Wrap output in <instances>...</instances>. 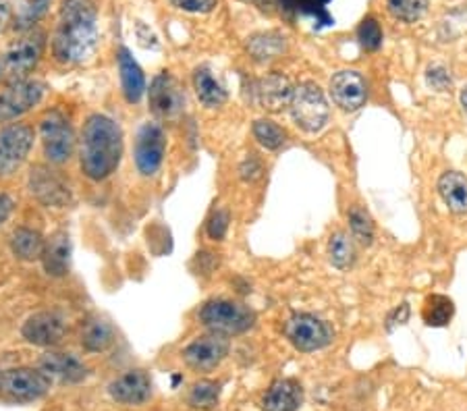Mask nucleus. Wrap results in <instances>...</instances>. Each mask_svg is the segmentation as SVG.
Instances as JSON below:
<instances>
[{"mask_svg":"<svg viewBox=\"0 0 467 411\" xmlns=\"http://www.w3.org/2000/svg\"><path fill=\"white\" fill-rule=\"evenodd\" d=\"M96 6L92 0H63L52 55L63 65H81L92 58L98 48Z\"/></svg>","mask_w":467,"mask_h":411,"instance_id":"obj_1","label":"nucleus"},{"mask_svg":"<svg viewBox=\"0 0 467 411\" xmlns=\"http://www.w3.org/2000/svg\"><path fill=\"white\" fill-rule=\"evenodd\" d=\"M123 159V131L107 115L88 117L79 138V167L89 181H104Z\"/></svg>","mask_w":467,"mask_h":411,"instance_id":"obj_2","label":"nucleus"},{"mask_svg":"<svg viewBox=\"0 0 467 411\" xmlns=\"http://www.w3.org/2000/svg\"><path fill=\"white\" fill-rule=\"evenodd\" d=\"M198 318L210 333L224 336L244 334L255 323L254 310L247 308L245 303L233 302V299H213L202 305Z\"/></svg>","mask_w":467,"mask_h":411,"instance_id":"obj_3","label":"nucleus"},{"mask_svg":"<svg viewBox=\"0 0 467 411\" xmlns=\"http://www.w3.org/2000/svg\"><path fill=\"white\" fill-rule=\"evenodd\" d=\"M44 48H47V34L42 29H27L15 40L5 52L3 73L11 81H24L32 73L37 63L42 61Z\"/></svg>","mask_w":467,"mask_h":411,"instance_id":"obj_4","label":"nucleus"},{"mask_svg":"<svg viewBox=\"0 0 467 411\" xmlns=\"http://www.w3.org/2000/svg\"><path fill=\"white\" fill-rule=\"evenodd\" d=\"M291 117L301 131L306 133H318L328 123L330 107L327 102L322 89L312 84V81H304L296 89H293V98L289 104Z\"/></svg>","mask_w":467,"mask_h":411,"instance_id":"obj_5","label":"nucleus"},{"mask_svg":"<svg viewBox=\"0 0 467 411\" xmlns=\"http://www.w3.org/2000/svg\"><path fill=\"white\" fill-rule=\"evenodd\" d=\"M40 138L47 160L65 164L75 154V131L60 110H48L40 121Z\"/></svg>","mask_w":467,"mask_h":411,"instance_id":"obj_6","label":"nucleus"},{"mask_svg":"<svg viewBox=\"0 0 467 411\" xmlns=\"http://www.w3.org/2000/svg\"><path fill=\"white\" fill-rule=\"evenodd\" d=\"M285 336L297 351L312 354V351L330 345L333 331L324 320L312 316V313H293L285 323Z\"/></svg>","mask_w":467,"mask_h":411,"instance_id":"obj_7","label":"nucleus"},{"mask_svg":"<svg viewBox=\"0 0 467 411\" xmlns=\"http://www.w3.org/2000/svg\"><path fill=\"white\" fill-rule=\"evenodd\" d=\"M36 139L34 127L15 123L0 129V179L13 175L32 152Z\"/></svg>","mask_w":467,"mask_h":411,"instance_id":"obj_8","label":"nucleus"},{"mask_svg":"<svg viewBox=\"0 0 467 411\" xmlns=\"http://www.w3.org/2000/svg\"><path fill=\"white\" fill-rule=\"evenodd\" d=\"M52 378L44 370L13 368L0 376V391L17 401H34L50 391Z\"/></svg>","mask_w":467,"mask_h":411,"instance_id":"obj_9","label":"nucleus"},{"mask_svg":"<svg viewBox=\"0 0 467 411\" xmlns=\"http://www.w3.org/2000/svg\"><path fill=\"white\" fill-rule=\"evenodd\" d=\"M167 152V136L156 123H144L135 138V167L144 177H152L162 167Z\"/></svg>","mask_w":467,"mask_h":411,"instance_id":"obj_10","label":"nucleus"},{"mask_svg":"<svg viewBox=\"0 0 467 411\" xmlns=\"http://www.w3.org/2000/svg\"><path fill=\"white\" fill-rule=\"evenodd\" d=\"M47 86L36 79L13 81V84L0 94V123H9L21 115L37 107L44 96Z\"/></svg>","mask_w":467,"mask_h":411,"instance_id":"obj_11","label":"nucleus"},{"mask_svg":"<svg viewBox=\"0 0 467 411\" xmlns=\"http://www.w3.org/2000/svg\"><path fill=\"white\" fill-rule=\"evenodd\" d=\"M148 100L150 110H152L158 118H162V121L177 118L185 108L183 87H181L179 81L167 71L154 77L148 92Z\"/></svg>","mask_w":467,"mask_h":411,"instance_id":"obj_12","label":"nucleus"},{"mask_svg":"<svg viewBox=\"0 0 467 411\" xmlns=\"http://www.w3.org/2000/svg\"><path fill=\"white\" fill-rule=\"evenodd\" d=\"M229 336L208 333L204 336H198V339L192 341L190 345L183 349V362L190 365L192 370L210 372L229 355Z\"/></svg>","mask_w":467,"mask_h":411,"instance_id":"obj_13","label":"nucleus"},{"mask_svg":"<svg viewBox=\"0 0 467 411\" xmlns=\"http://www.w3.org/2000/svg\"><path fill=\"white\" fill-rule=\"evenodd\" d=\"M67 333H69V326L57 312H37L21 326L24 339L37 347H57L65 341Z\"/></svg>","mask_w":467,"mask_h":411,"instance_id":"obj_14","label":"nucleus"},{"mask_svg":"<svg viewBox=\"0 0 467 411\" xmlns=\"http://www.w3.org/2000/svg\"><path fill=\"white\" fill-rule=\"evenodd\" d=\"M330 96L343 110H359L368 100V84L358 71H338L330 79Z\"/></svg>","mask_w":467,"mask_h":411,"instance_id":"obj_15","label":"nucleus"},{"mask_svg":"<svg viewBox=\"0 0 467 411\" xmlns=\"http://www.w3.org/2000/svg\"><path fill=\"white\" fill-rule=\"evenodd\" d=\"M109 393L112 399L123 406H144L152 397V380L144 370H130L112 380Z\"/></svg>","mask_w":467,"mask_h":411,"instance_id":"obj_16","label":"nucleus"},{"mask_svg":"<svg viewBox=\"0 0 467 411\" xmlns=\"http://www.w3.org/2000/svg\"><path fill=\"white\" fill-rule=\"evenodd\" d=\"M29 190L47 206H67L71 201V191L55 170L47 167H36L29 175Z\"/></svg>","mask_w":467,"mask_h":411,"instance_id":"obj_17","label":"nucleus"},{"mask_svg":"<svg viewBox=\"0 0 467 411\" xmlns=\"http://www.w3.org/2000/svg\"><path fill=\"white\" fill-rule=\"evenodd\" d=\"M293 89L296 87H293L287 75L268 73L255 84V102L268 112H281L283 108H289Z\"/></svg>","mask_w":467,"mask_h":411,"instance_id":"obj_18","label":"nucleus"},{"mask_svg":"<svg viewBox=\"0 0 467 411\" xmlns=\"http://www.w3.org/2000/svg\"><path fill=\"white\" fill-rule=\"evenodd\" d=\"M304 403V388L297 380H275L262 397L264 411H297Z\"/></svg>","mask_w":467,"mask_h":411,"instance_id":"obj_19","label":"nucleus"},{"mask_svg":"<svg viewBox=\"0 0 467 411\" xmlns=\"http://www.w3.org/2000/svg\"><path fill=\"white\" fill-rule=\"evenodd\" d=\"M40 370L47 372L50 378L63 380V383H81L88 378V365L79 357L73 354H58V351H50L42 357Z\"/></svg>","mask_w":467,"mask_h":411,"instance_id":"obj_20","label":"nucleus"},{"mask_svg":"<svg viewBox=\"0 0 467 411\" xmlns=\"http://www.w3.org/2000/svg\"><path fill=\"white\" fill-rule=\"evenodd\" d=\"M117 61L125 100L130 104H138L146 94V75L141 71V67L135 63V58L127 48H119Z\"/></svg>","mask_w":467,"mask_h":411,"instance_id":"obj_21","label":"nucleus"},{"mask_svg":"<svg viewBox=\"0 0 467 411\" xmlns=\"http://www.w3.org/2000/svg\"><path fill=\"white\" fill-rule=\"evenodd\" d=\"M42 264H44V271H47L50 276H57V279L58 276L69 274L71 241L65 231H58V233L47 239V243H44V253H42Z\"/></svg>","mask_w":467,"mask_h":411,"instance_id":"obj_22","label":"nucleus"},{"mask_svg":"<svg viewBox=\"0 0 467 411\" xmlns=\"http://www.w3.org/2000/svg\"><path fill=\"white\" fill-rule=\"evenodd\" d=\"M439 193L453 214H467V177L457 170H447L439 179Z\"/></svg>","mask_w":467,"mask_h":411,"instance_id":"obj_23","label":"nucleus"},{"mask_svg":"<svg viewBox=\"0 0 467 411\" xmlns=\"http://www.w3.org/2000/svg\"><path fill=\"white\" fill-rule=\"evenodd\" d=\"M245 48L255 63H268L283 57V52L287 50V40L278 32H262L247 37Z\"/></svg>","mask_w":467,"mask_h":411,"instance_id":"obj_24","label":"nucleus"},{"mask_svg":"<svg viewBox=\"0 0 467 411\" xmlns=\"http://www.w3.org/2000/svg\"><path fill=\"white\" fill-rule=\"evenodd\" d=\"M193 87L198 100L208 108L223 107L227 102V89L218 81L208 67H198L193 71Z\"/></svg>","mask_w":467,"mask_h":411,"instance_id":"obj_25","label":"nucleus"},{"mask_svg":"<svg viewBox=\"0 0 467 411\" xmlns=\"http://www.w3.org/2000/svg\"><path fill=\"white\" fill-rule=\"evenodd\" d=\"M9 243H11V252L15 258H19L24 262H36V260H42L44 243H47V239H44L34 229L19 227L11 233Z\"/></svg>","mask_w":467,"mask_h":411,"instance_id":"obj_26","label":"nucleus"},{"mask_svg":"<svg viewBox=\"0 0 467 411\" xmlns=\"http://www.w3.org/2000/svg\"><path fill=\"white\" fill-rule=\"evenodd\" d=\"M115 343V328L102 318H89L81 326V347L89 354H102Z\"/></svg>","mask_w":467,"mask_h":411,"instance_id":"obj_27","label":"nucleus"},{"mask_svg":"<svg viewBox=\"0 0 467 411\" xmlns=\"http://www.w3.org/2000/svg\"><path fill=\"white\" fill-rule=\"evenodd\" d=\"M328 260L330 264L338 268V271H345V268L353 266V262H356V243H353V237L349 233L337 231V233L330 237Z\"/></svg>","mask_w":467,"mask_h":411,"instance_id":"obj_28","label":"nucleus"},{"mask_svg":"<svg viewBox=\"0 0 467 411\" xmlns=\"http://www.w3.org/2000/svg\"><path fill=\"white\" fill-rule=\"evenodd\" d=\"M455 313V305L447 295H431L421 308V318L428 326H447Z\"/></svg>","mask_w":467,"mask_h":411,"instance_id":"obj_29","label":"nucleus"},{"mask_svg":"<svg viewBox=\"0 0 467 411\" xmlns=\"http://www.w3.org/2000/svg\"><path fill=\"white\" fill-rule=\"evenodd\" d=\"M52 0H21L17 6V17H15V27L19 32L34 29V26L47 15Z\"/></svg>","mask_w":467,"mask_h":411,"instance_id":"obj_30","label":"nucleus"},{"mask_svg":"<svg viewBox=\"0 0 467 411\" xmlns=\"http://www.w3.org/2000/svg\"><path fill=\"white\" fill-rule=\"evenodd\" d=\"M252 133L258 139V144L266 149H278L287 141V131L270 118H258L252 127Z\"/></svg>","mask_w":467,"mask_h":411,"instance_id":"obj_31","label":"nucleus"},{"mask_svg":"<svg viewBox=\"0 0 467 411\" xmlns=\"http://www.w3.org/2000/svg\"><path fill=\"white\" fill-rule=\"evenodd\" d=\"M218 397H221V385L213 380H200L192 386L187 401L195 409H213L216 407Z\"/></svg>","mask_w":467,"mask_h":411,"instance_id":"obj_32","label":"nucleus"},{"mask_svg":"<svg viewBox=\"0 0 467 411\" xmlns=\"http://www.w3.org/2000/svg\"><path fill=\"white\" fill-rule=\"evenodd\" d=\"M389 13L403 24H416L428 9V0H387Z\"/></svg>","mask_w":467,"mask_h":411,"instance_id":"obj_33","label":"nucleus"},{"mask_svg":"<svg viewBox=\"0 0 467 411\" xmlns=\"http://www.w3.org/2000/svg\"><path fill=\"white\" fill-rule=\"evenodd\" d=\"M349 229H351V237L356 239L361 245H372L374 241V222L370 219V214L361 208H353L349 212Z\"/></svg>","mask_w":467,"mask_h":411,"instance_id":"obj_34","label":"nucleus"},{"mask_svg":"<svg viewBox=\"0 0 467 411\" xmlns=\"http://www.w3.org/2000/svg\"><path fill=\"white\" fill-rule=\"evenodd\" d=\"M328 0H293L291 11L299 15H306V17L316 19V24L320 26H330L333 24V17H330L327 11Z\"/></svg>","mask_w":467,"mask_h":411,"instance_id":"obj_35","label":"nucleus"},{"mask_svg":"<svg viewBox=\"0 0 467 411\" xmlns=\"http://www.w3.org/2000/svg\"><path fill=\"white\" fill-rule=\"evenodd\" d=\"M358 40L366 50H379L382 46V29L379 21L374 17L361 21V26L358 27Z\"/></svg>","mask_w":467,"mask_h":411,"instance_id":"obj_36","label":"nucleus"},{"mask_svg":"<svg viewBox=\"0 0 467 411\" xmlns=\"http://www.w3.org/2000/svg\"><path fill=\"white\" fill-rule=\"evenodd\" d=\"M229 211H216L213 214V219L208 222V235L210 239H214V241H223L224 235H227L229 231Z\"/></svg>","mask_w":467,"mask_h":411,"instance_id":"obj_37","label":"nucleus"},{"mask_svg":"<svg viewBox=\"0 0 467 411\" xmlns=\"http://www.w3.org/2000/svg\"><path fill=\"white\" fill-rule=\"evenodd\" d=\"M426 84L436 92H447L453 81H451V73L444 67H431L426 73Z\"/></svg>","mask_w":467,"mask_h":411,"instance_id":"obj_38","label":"nucleus"},{"mask_svg":"<svg viewBox=\"0 0 467 411\" xmlns=\"http://www.w3.org/2000/svg\"><path fill=\"white\" fill-rule=\"evenodd\" d=\"M171 3L187 13H210L216 6V0H171Z\"/></svg>","mask_w":467,"mask_h":411,"instance_id":"obj_39","label":"nucleus"},{"mask_svg":"<svg viewBox=\"0 0 467 411\" xmlns=\"http://www.w3.org/2000/svg\"><path fill=\"white\" fill-rule=\"evenodd\" d=\"M264 173V167L262 162L258 159H254V156H250V159L241 162L239 167V177L244 179V181H255V179H260Z\"/></svg>","mask_w":467,"mask_h":411,"instance_id":"obj_40","label":"nucleus"},{"mask_svg":"<svg viewBox=\"0 0 467 411\" xmlns=\"http://www.w3.org/2000/svg\"><path fill=\"white\" fill-rule=\"evenodd\" d=\"M408 318H410V305L408 303H401L399 305L397 310H393V313H390L389 316V320H387V326L389 328H395L397 324H405L408 323Z\"/></svg>","mask_w":467,"mask_h":411,"instance_id":"obj_41","label":"nucleus"},{"mask_svg":"<svg viewBox=\"0 0 467 411\" xmlns=\"http://www.w3.org/2000/svg\"><path fill=\"white\" fill-rule=\"evenodd\" d=\"M13 200L6 196V193H0V224H3L6 219H9L13 212Z\"/></svg>","mask_w":467,"mask_h":411,"instance_id":"obj_42","label":"nucleus"},{"mask_svg":"<svg viewBox=\"0 0 467 411\" xmlns=\"http://www.w3.org/2000/svg\"><path fill=\"white\" fill-rule=\"evenodd\" d=\"M11 13H13L11 0H0V32H3L6 24L11 21Z\"/></svg>","mask_w":467,"mask_h":411,"instance_id":"obj_43","label":"nucleus"},{"mask_svg":"<svg viewBox=\"0 0 467 411\" xmlns=\"http://www.w3.org/2000/svg\"><path fill=\"white\" fill-rule=\"evenodd\" d=\"M462 107L467 112V86L462 89Z\"/></svg>","mask_w":467,"mask_h":411,"instance_id":"obj_44","label":"nucleus"},{"mask_svg":"<svg viewBox=\"0 0 467 411\" xmlns=\"http://www.w3.org/2000/svg\"><path fill=\"white\" fill-rule=\"evenodd\" d=\"M0 376H3V370H0Z\"/></svg>","mask_w":467,"mask_h":411,"instance_id":"obj_45","label":"nucleus"},{"mask_svg":"<svg viewBox=\"0 0 467 411\" xmlns=\"http://www.w3.org/2000/svg\"><path fill=\"white\" fill-rule=\"evenodd\" d=\"M0 69H3V65H0Z\"/></svg>","mask_w":467,"mask_h":411,"instance_id":"obj_46","label":"nucleus"}]
</instances>
